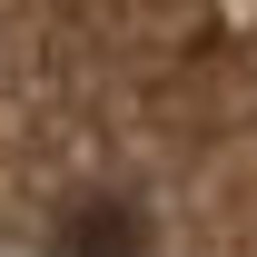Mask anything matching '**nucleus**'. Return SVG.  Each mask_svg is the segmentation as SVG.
<instances>
[{
    "mask_svg": "<svg viewBox=\"0 0 257 257\" xmlns=\"http://www.w3.org/2000/svg\"><path fill=\"white\" fill-rule=\"evenodd\" d=\"M69 257H139L149 247V227H139V208H79V218L60 227Z\"/></svg>",
    "mask_w": 257,
    "mask_h": 257,
    "instance_id": "1",
    "label": "nucleus"
}]
</instances>
